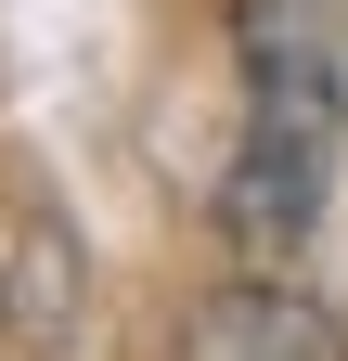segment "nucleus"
Segmentation results:
<instances>
[{"label": "nucleus", "mask_w": 348, "mask_h": 361, "mask_svg": "<svg viewBox=\"0 0 348 361\" xmlns=\"http://www.w3.org/2000/svg\"><path fill=\"white\" fill-rule=\"evenodd\" d=\"M323 180H335V116H297V104H245V142L220 168V233L245 258H297L323 219Z\"/></svg>", "instance_id": "obj_1"}, {"label": "nucleus", "mask_w": 348, "mask_h": 361, "mask_svg": "<svg viewBox=\"0 0 348 361\" xmlns=\"http://www.w3.org/2000/svg\"><path fill=\"white\" fill-rule=\"evenodd\" d=\"M181 361H348V323L271 271H245V284L181 310Z\"/></svg>", "instance_id": "obj_3"}, {"label": "nucleus", "mask_w": 348, "mask_h": 361, "mask_svg": "<svg viewBox=\"0 0 348 361\" xmlns=\"http://www.w3.org/2000/svg\"><path fill=\"white\" fill-rule=\"evenodd\" d=\"M245 104H297L348 129V0H232Z\"/></svg>", "instance_id": "obj_2"}]
</instances>
